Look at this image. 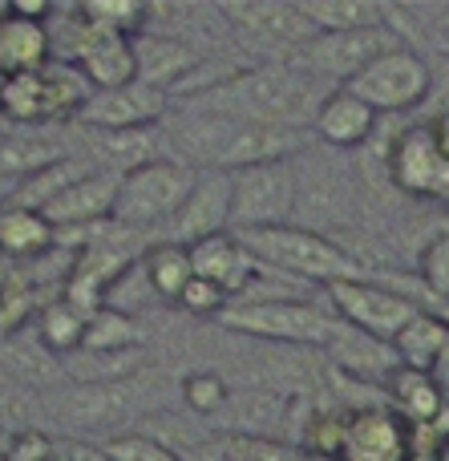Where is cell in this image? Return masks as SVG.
I'll return each instance as SVG.
<instances>
[{"label": "cell", "instance_id": "1", "mask_svg": "<svg viewBox=\"0 0 449 461\" xmlns=\"http://www.w3.org/2000/svg\"><path fill=\"white\" fill-rule=\"evenodd\" d=\"M158 138L162 158L183 162L191 170H219V175H239L264 162H292V154L308 146L304 130L259 126V122L227 118V113L191 110L178 113Z\"/></svg>", "mask_w": 449, "mask_h": 461}, {"label": "cell", "instance_id": "2", "mask_svg": "<svg viewBox=\"0 0 449 461\" xmlns=\"http://www.w3.org/2000/svg\"><path fill=\"white\" fill-rule=\"evenodd\" d=\"M324 97H328V86L312 81L292 65H251V69H231L227 77L211 81L199 94V102H191L186 110L304 130L312 126V113Z\"/></svg>", "mask_w": 449, "mask_h": 461}, {"label": "cell", "instance_id": "3", "mask_svg": "<svg viewBox=\"0 0 449 461\" xmlns=\"http://www.w3.org/2000/svg\"><path fill=\"white\" fill-rule=\"evenodd\" d=\"M235 239H239L264 267L308 279V284L328 287V284H345V279H369V267H364L348 247H340L337 239L320 235V230H312V227H296V223L259 227V230H239Z\"/></svg>", "mask_w": 449, "mask_h": 461}, {"label": "cell", "instance_id": "4", "mask_svg": "<svg viewBox=\"0 0 449 461\" xmlns=\"http://www.w3.org/2000/svg\"><path fill=\"white\" fill-rule=\"evenodd\" d=\"M219 324L239 336H251V340L328 348L340 320L328 308H316L308 300H292V295H247V300L227 303Z\"/></svg>", "mask_w": 449, "mask_h": 461}, {"label": "cell", "instance_id": "5", "mask_svg": "<svg viewBox=\"0 0 449 461\" xmlns=\"http://www.w3.org/2000/svg\"><path fill=\"white\" fill-rule=\"evenodd\" d=\"M162 384L166 381L154 368H142L134 376L105 381V384H73L65 397L53 401V413H57V421L77 433L113 429V425L134 421V417H146L150 409H158L162 397H166Z\"/></svg>", "mask_w": 449, "mask_h": 461}, {"label": "cell", "instance_id": "6", "mask_svg": "<svg viewBox=\"0 0 449 461\" xmlns=\"http://www.w3.org/2000/svg\"><path fill=\"white\" fill-rule=\"evenodd\" d=\"M194 175H199V170L183 167V162H170V158L142 162V167L118 175V194H113L110 223H118L126 230H146V227L170 223V215H175V211L183 207V199L191 194Z\"/></svg>", "mask_w": 449, "mask_h": 461}, {"label": "cell", "instance_id": "7", "mask_svg": "<svg viewBox=\"0 0 449 461\" xmlns=\"http://www.w3.org/2000/svg\"><path fill=\"white\" fill-rule=\"evenodd\" d=\"M397 45H405V41L397 37V29H389V24H373V29H353V32H316L312 41L292 49L283 65L308 73V77L320 81V86H328V81L348 86L373 57L389 53V49H397Z\"/></svg>", "mask_w": 449, "mask_h": 461}, {"label": "cell", "instance_id": "8", "mask_svg": "<svg viewBox=\"0 0 449 461\" xmlns=\"http://www.w3.org/2000/svg\"><path fill=\"white\" fill-rule=\"evenodd\" d=\"M429 86H434V73H429L426 57L409 45H397V49H389V53L373 57V61L340 89L361 97L373 113H405L426 102Z\"/></svg>", "mask_w": 449, "mask_h": 461}, {"label": "cell", "instance_id": "9", "mask_svg": "<svg viewBox=\"0 0 449 461\" xmlns=\"http://www.w3.org/2000/svg\"><path fill=\"white\" fill-rule=\"evenodd\" d=\"M296 167L292 162H264L231 175V223L227 230H259V227H283L296 215Z\"/></svg>", "mask_w": 449, "mask_h": 461}, {"label": "cell", "instance_id": "10", "mask_svg": "<svg viewBox=\"0 0 449 461\" xmlns=\"http://www.w3.org/2000/svg\"><path fill=\"white\" fill-rule=\"evenodd\" d=\"M324 292H328V303H332L328 312L340 324L385 344H393V336L421 312L418 300L385 287L381 279H345V284H328Z\"/></svg>", "mask_w": 449, "mask_h": 461}, {"label": "cell", "instance_id": "11", "mask_svg": "<svg viewBox=\"0 0 449 461\" xmlns=\"http://www.w3.org/2000/svg\"><path fill=\"white\" fill-rule=\"evenodd\" d=\"M73 41L65 49L77 73L89 81L94 94H110V89H126L138 81V65H134V45L130 37H118V32H105L85 24L77 13H73ZM65 61V65H69Z\"/></svg>", "mask_w": 449, "mask_h": 461}, {"label": "cell", "instance_id": "12", "mask_svg": "<svg viewBox=\"0 0 449 461\" xmlns=\"http://www.w3.org/2000/svg\"><path fill=\"white\" fill-rule=\"evenodd\" d=\"M389 175H393L397 191L449 203V158L437 150L429 126H413L397 134L393 150H389Z\"/></svg>", "mask_w": 449, "mask_h": 461}, {"label": "cell", "instance_id": "13", "mask_svg": "<svg viewBox=\"0 0 449 461\" xmlns=\"http://www.w3.org/2000/svg\"><path fill=\"white\" fill-rule=\"evenodd\" d=\"M191 255V271L199 279H211L227 300H247L256 295L259 279H264V263L231 235V230H219V235H207L199 243L186 247Z\"/></svg>", "mask_w": 449, "mask_h": 461}, {"label": "cell", "instance_id": "14", "mask_svg": "<svg viewBox=\"0 0 449 461\" xmlns=\"http://www.w3.org/2000/svg\"><path fill=\"white\" fill-rule=\"evenodd\" d=\"M170 110V94L150 89L142 81L126 89H110V94H89L81 113L73 122L97 134H113V130H158Z\"/></svg>", "mask_w": 449, "mask_h": 461}, {"label": "cell", "instance_id": "15", "mask_svg": "<svg viewBox=\"0 0 449 461\" xmlns=\"http://www.w3.org/2000/svg\"><path fill=\"white\" fill-rule=\"evenodd\" d=\"M231 223V175L219 170H199L194 175L191 194L183 199V207L170 215V243H199L207 235H219Z\"/></svg>", "mask_w": 449, "mask_h": 461}, {"label": "cell", "instance_id": "16", "mask_svg": "<svg viewBox=\"0 0 449 461\" xmlns=\"http://www.w3.org/2000/svg\"><path fill=\"white\" fill-rule=\"evenodd\" d=\"M113 194H118V175H110V170H85V175H77L69 186H61V191L40 207V215L49 219L53 230H65V227L85 230V227L110 219Z\"/></svg>", "mask_w": 449, "mask_h": 461}, {"label": "cell", "instance_id": "17", "mask_svg": "<svg viewBox=\"0 0 449 461\" xmlns=\"http://www.w3.org/2000/svg\"><path fill=\"white\" fill-rule=\"evenodd\" d=\"M345 461H409V425L389 405L345 417Z\"/></svg>", "mask_w": 449, "mask_h": 461}, {"label": "cell", "instance_id": "18", "mask_svg": "<svg viewBox=\"0 0 449 461\" xmlns=\"http://www.w3.org/2000/svg\"><path fill=\"white\" fill-rule=\"evenodd\" d=\"M130 45H134L138 81H142V86H150V89H162V94L178 89L202 65L199 49L186 45V41L175 37V32H150V29H142L138 37H130Z\"/></svg>", "mask_w": 449, "mask_h": 461}, {"label": "cell", "instance_id": "19", "mask_svg": "<svg viewBox=\"0 0 449 461\" xmlns=\"http://www.w3.org/2000/svg\"><path fill=\"white\" fill-rule=\"evenodd\" d=\"M219 13H223L235 29L251 32V37L275 41V45H283L288 53L316 37V29L304 21L296 0H231V5H223Z\"/></svg>", "mask_w": 449, "mask_h": 461}, {"label": "cell", "instance_id": "20", "mask_svg": "<svg viewBox=\"0 0 449 461\" xmlns=\"http://www.w3.org/2000/svg\"><path fill=\"white\" fill-rule=\"evenodd\" d=\"M373 130H377V113L340 86L328 89V97L312 113V134L328 146H340V150L364 146L373 138Z\"/></svg>", "mask_w": 449, "mask_h": 461}, {"label": "cell", "instance_id": "21", "mask_svg": "<svg viewBox=\"0 0 449 461\" xmlns=\"http://www.w3.org/2000/svg\"><path fill=\"white\" fill-rule=\"evenodd\" d=\"M381 389H385V405L393 409L405 425H426L445 409V397H442V389H437V381L429 373H418V368L397 365L393 373L381 381Z\"/></svg>", "mask_w": 449, "mask_h": 461}, {"label": "cell", "instance_id": "22", "mask_svg": "<svg viewBox=\"0 0 449 461\" xmlns=\"http://www.w3.org/2000/svg\"><path fill=\"white\" fill-rule=\"evenodd\" d=\"M183 461H300V449L267 433H215L191 446Z\"/></svg>", "mask_w": 449, "mask_h": 461}, {"label": "cell", "instance_id": "23", "mask_svg": "<svg viewBox=\"0 0 449 461\" xmlns=\"http://www.w3.org/2000/svg\"><path fill=\"white\" fill-rule=\"evenodd\" d=\"M49 57H53L49 24H32V21H21V16H4L0 21V73L4 77L45 69Z\"/></svg>", "mask_w": 449, "mask_h": 461}, {"label": "cell", "instance_id": "24", "mask_svg": "<svg viewBox=\"0 0 449 461\" xmlns=\"http://www.w3.org/2000/svg\"><path fill=\"white\" fill-rule=\"evenodd\" d=\"M324 352H328L332 365L348 376H377V381H385V376L397 368L393 344L373 340V336L356 332V328H348V324L337 328V336H332V344Z\"/></svg>", "mask_w": 449, "mask_h": 461}, {"label": "cell", "instance_id": "25", "mask_svg": "<svg viewBox=\"0 0 449 461\" xmlns=\"http://www.w3.org/2000/svg\"><path fill=\"white\" fill-rule=\"evenodd\" d=\"M449 344V324L437 312L421 308L401 332L393 336V357L401 368H418V373H434L437 357Z\"/></svg>", "mask_w": 449, "mask_h": 461}, {"label": "cell", "instance_id": "26", "mask_svg": "<svg viewBox=\"0 0 449 461\" xmlns=\"http://www.w3.org/2000/svg\"><path fill=\"white\" fill-rule=\"evenodd\" d=\"M57 247V230L49 219L21 203H4L0 207V251L13 259H40L45 251Z\"/></svg>", "mask_w": 449, "mask_h": 461}, {"label": "cell", "instance_id": "27", "mask_svg": "<svg viewBox=\"0 0 449 461\" xmlns=\"http://www.w3.org/2000/svg\"><path fill=\"white\" fill-rule=\"evenodd\" d=\"M138 267H142V279H146V287H150V295L154 300H166V303H175L178 295H183V287L194 279L186 247L170 243V239L146 247V251L138 255Z\"/></svg>", "mask_w": 449, "mask_h": 461}, {"label": "cell", "instance_id": "28", "mask_svg": "<svg viewBox=\"0 0 449 461\" xmlns=\"http://www.w3.org/2000/svg\"><path fill=\"white\" fill-rule=\"evenodd\" d=\"M94 138V158H102L110 167V175H126V170L142 167V162L162 158V138L158 130H113V134H97L85 130Z\"/></svg>", "mask_w": 449, "mask_h": 461}, {"label": "cell", "instance_id": "29", "mask_svg": "<svg viewBox=\"0 0 449 461\" xmlns=\"http://www.w3.org/2000/svg\"><path fill=\"white\" fill-rule=\"evenodd\" d=\"M65 162V146L45 134H0V178H32Z\"/></svg>", "mask_w": 449, "mask_h": 461}, {"label": "cell", "instance_id": "30", "mask_svg": "<svg viewBox=\"0 0 449 461\" xmlns=\"http://www.w3.org/2000/svg\"><path fill=\"white\" fill-rule=\"evenodd\" d=\"M296 8L316 32H353L389 24V13L373 0H296Z\"/></svg>", "mask_w": 449, "mask_h": 461}, {"label": "cell", "instance_id": "31", "mask_svg": "<svg viewBox=\"0 0 449 461\" xmlns=\"http://www.w3.org/2000/svg\"><path fill=\"white\" fill-rule=\"evenodd\" d=\"M32 328H37V344L49 357H73V352H81V340H85V316L77 308H69L61 295L40 303Z\"/></svg>", "mask_w": 449, "mask_h": 461}, {"label": "cell", "instance_id": "32", "mask_svg": "<svg viewBox=\"0 0 449 461\" xmlns=\"http://www.w3.org/2000/svg\"><path fill=\"white\" fill-rule=\"evenodd\" d=\"M146 344V328L138 316H126L118 308H97L85 320L81 352H134Z\"/></svg>", "mask_w": 449, "mask_h": 461}, {"label": "cell", "instance_id": "33", "mask_svg": "<svg viewBox=\"0 0 449 461\" xmlns=\"http://www.w3.org/2000/svg\"><path fill=\"white\" fill-rule=\"evenodd\" d=\"M0 113H4L13 126H37V122H45V69L4 77Z\"/></svg>", "mask_w": 449, "mask_h": 461}, {"label": "cell", "instance_id": "34", "mask_svg": "<svg viewBox=\"0 0 449 461\" xmlns=\"http://www.w3.org/2000/svg\"><path fill=\"white\" fill-rule=\"evenodd\" d=\"M73 13L94 29L118 32V37H138L150 21V8L138 5V0H89V5H77Z\"/></svg>", "mask_w": 449, "mask_h": 461}, {"label": "cell", "instance_id": "35", "mask_svg": "<svg viewBox=\"0 0 449 461\" xmlns=\"http://www.w3.org/2000/svg\"><path fill=\"white\" fill-rule=\"evenodd\" d=\"M183 401L191 413L219 417L231 405V384H227V376L215 373V368H194V373L183 376Z\"/></svg>", "mask_w": 449, "mask_h": 461}, {"label": "cell", "instance_id": "36", "mask_svg": "<svg viewBox=\"0 0 449 461\" xmlns=\"http://www.w3.org/2000/svg\"><path fill=\"white\" fill-rule=\"evenodd\" d=\"M418 284L426 287V295L434 303L449 308V230L437 239H429L418 255Z\"/></svg>", "mask_w": 449, "mask_h": 461}, {"label": "cell", "instance_id": "37", "mask_svg": "<svg viewBox=\"0 0 449 461\" xmlns=\"http://www.w3.org/2000/svg\"><path fill=\"white\" fill-rule=\"evenodd\" d=\"M105 461H183V454L170 446H162L150 433H118V438L102 441Z\"/></svg>", "mask_w": 449, "mask_h": 461}, {"label": "cell", "instance_id": "38", "mask_svg": "<svg viewBox=\"0 0 449 461\" xmlns=\"http://www.w3.org/2000/svg\"><path fill=\"white\" fill-rule=\"evenodd\" d=\"M175 303H178L183 312H191V316H211V320H219V316H223V308H227L231 300H227V295L219 292L211 279H199V276H194L191 284L183 287V295H178Z\"/></svg>", "mask_w": 449, "mask_h": 461}, {"label": "cell", "instance_id": "39", "mask_svg": "<svg viewBox=\"0 0 449 461\" xmlns=\"http://www.w3.org/2000/svg\"><path fill=\"white\" fill-rule=\"evenodd\" d=\"M4 457L8 461H53V446H49V438L37 429H13Z\"/></svg>", "mask_w": 449, "mask_h": 461}, {"label": "cell", "instance_id": "40", "mask_svg": "<svg viewBox=\"0 0 449 461\" xmlns=\"http://www.w3.org/2000/svg\"><path fill=\"white\" fill-rule=\"evenodd\" d=\"M429 134H434V142H437V150L449 158V113H442V118L429 126Z\"/></svg>", "mask_w": 449, "mask_h": 461}, {"label": "cell", "instance_id": "41", "mask_svg": "<svg viewBox=\"0 0 449 461\" xmlns=\"http://www.w3.org/2000/svg\"><path fill=\"white\" fill-rule=\"evenodd\" d=\"M437 53H442V57H449V29L442 32V37H437Z\"/></svg>", "mask_w": 449, "mask_h": 461}, {"label": "cell", "instance_id": "42", "mask_svg": "<svg viewBox=\"0 0 449 461\" xmlns=\"http://www.w3.org/2000/svg\"><path fill=\"white\" fill-rule=\"evenodd\" d=\"M8 438H13V429H4V425H0V457H4V449H8Z\"/></svg>", "mask_w": 449, "mask_h": 461}, {"label": "cell", "instance_id": "43", "mask_svg": "<svg viewBox=\"0 0 449 461\" xmlns=\"http://www.w3.org/2000/svg\"><path fill=\"white\" fill-rule=\"evenodd\" d=\"M4 16H8V0H0V21H4Z\"/></svg>", "mask_w": 449, "mask_h": 461}, {"label": "cell", "instance_id": "44", "mask_svg": "<svg viewBox=\"0 0 449 461\" xmlns=\"http://www.w3.org/2000/svg\"><path fill=\"white\" fill-rule=\"evenodd\" d=\"M0 94H4V73H0Z\"/></svg>", "mask_w": 449, "mask_h": 461}, {"label": "cell", "instance_id": "45", "mask_svg": "<svg viewBox=\"0 0 449 461\" xmlns=\"http://www.w3.org/2000/svg\"><path fill=\"white\" fill-rule=\"evenodd\" d=\"M0 461H8V457H0Z\"/></svg>", "mask_w": 449, "mask_h": 461}]
</instances>
